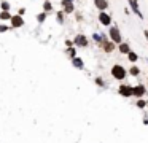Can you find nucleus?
I'll return each mask as SVG.
<instances>
[{"mask_svg": "<svg viewBox=\"0 0 148 143\" xmlns=\"http://www.w3.org/2000/svg\"><path fill=\"white\" fill-rule=\"evenodd\" d=\"M112 75H113V78H116V80H124L126 78V70H124V67H121V65H113Z\"/></svg>", "mask_w": 148, "mask_h": 143, "instance_id": "f257e3e1", "label": "nucleus"}, {"mask_svg": "<svg viewBox=\"0 0 148 143\" xmlns=\"http://www.w3.org/2000/svg\"><path fill=\"white\" fill-rule=\"evenodd\" d=\"M120 94L124 95V97H131L134 94V88L129 84H123V86H120Z\"/></svg>", "mask_w": 148, "mask_h": 143, "instance_id": "f03ea898", "label": "nucleus"}, {"mask_svg": "<svg viewBox=\"0 0 148 143\" xmlns=\"http://www.w3.org/2000/svg\"><path fill=\"white\" fill-rule=\"evenodd\" d=\"M110 37L115 43H120L121 41V34H120V29H118L116 26H113V27L110 29Z\"/></svg>", "mask_w": 148, "mask_h": 143, "instance_id": "7ed1b4c3", "label": "nucleus"}, {"mask_svg": "<svg viewBox=\"0 0 148 143\" xmlns=\"http://www.w3.org/2000/svg\"><path fill=\"white\" fill-rule=\"evenodd\" d=\"M11 26H13V27H22V26H24V19L21 18V14L11 18Z\"/></svg>", "mask_w": 148, "mask_h": 143, "instance_id": "20e7f679", "label": "nucleus"}, {"mask_svg": "<svg viewBox=\"0 0 148 143\" xmlns=\"http://www.w3.org/2000/svg\"><path fill=\"white\" fill-rule=\"evenodd\" d=\"M62 7H64V11L66 13H73V3H72V0H62Z\"/></svg>", "mask_w": 148, "mask_h": 143, "instance_id": "39448f33", "label": "nucleus"}, {"mask_svg": "<svg viewBox=\"0 0 148 143\" xmlns=\"http://www.w3.org/2000/svg\"><path fill=\"white\" fill-rule=\"evenodd\" d=\"M99 21H100V24H103V26H108V24H112V18L108 16L107 13H100L99 14Z\"/></svg>", "mask_w": 148, "mask_h": 143, "instance_id": "423d86ee", "label": "nucleus"}, {"mask_svg": "<svg viewBox=\"0 0 148 143\" xmlns=\"http://www.w3.org/2000/svg\"><path fill=\"white\" fill-rule=\"evenodd\" d=\"M75 45L76 46H88V40L84 35H76L75 37Z\"/></svg>", "mask_w": 148, "mask_h": 143, "instance_id": "0eeeda50", "label": "nucleus"}, {"mask_svg": "<svg viewBox=\"0 0 148 143\" xmlns=\"http://www.w3.org/2000/svg\"><path fill=\"white\" fill-rule=\"evenodd\" d=\"M94 5L97 7V10H107V7H108V2L107 0H94Z\"/></svg>", "mask_w": 148, "mask_h": 143, "instance_id": "6e6552de", "label": "nucleus"}, {"mask_svg": "<svg viewBox=\"0 0 148 143\" xmlns=\"http://www.w3.org/2000/svg\"><path fill=\"white\" fill-rule=\"evenodd\" d=\"M129 3H131V7H132V11H134L135 14H137L139 18H143L142 16V13H140V10H139V3H137V0H129Z\"/></svg>", "mask_w": 148, "mask_h": 143, "instance_id": "1a4fd4ad", "label": "nucleus"}, {"mask_svg": "<svg viewBox=\"0 0 148 143\" xmlns=\"http://www.w3.org/2000/svg\"><path fill=\"white\" fill-rule=\"evenodd\" d=\"M102 48H103V51H105V53H112V51L115 49V45L110 43V41H105V40H103V41H102Z\"/></svg>", "mask_w": 148, "mask_h": 143, "instance_id": "9d476101", "label": "nucleus"}, {"mask_svg": "<svg viewBox=\"0 0 148 143\" xmlns=\"http://www.w3.org/2000/svg\"><path fill=\"white\" fill-rule=\"evenodd\" d=\"M143 94H145V86L139 84V86H135V88H134V95H135V97H142Z\"/></svg>", "mask_w": 148, "mask_h": 143, "instance_id": "9b49d317", "label": "nucleus"}, {"mask_svg": "<svg viewBox=\"0 0 148 143\" xmlns=\"http://www.w3.org/2000/svg\"><path fill=\"white\" fill-rule=\"evenodd\" d=\"M73 65H75L76 68H83V61L81 59H78V57H73Z\"/></svg>", "mask_w": 148, "mask_h": 143, "instance_id": "f8f14e48", "label": "nucleus"}, {"mask_svg": "<svg viewBox=\"0 0 148 143\" xmlns=\"http://www.w3.org/2000/svg\"><path fill=\"white\" fill-rule=\"evenodd\" d=\"M11 18H13V16H11V14L10 13H8V11H2V13H0V19H11Z\"/></svg>", "mask_w": 148, "mask_h": 143, "instance_id": "ddd939ff", "label": "nucleus"}, {"mask_svg": "<svg viewBox=\"0 0 148 143\" xmlns=\"http://www.w3.org/2000/svg\"><path fill=\"white\" fill-rule=\"evenodd\" d=\"M120 51L121 53H129V45L128 43H121L120 45Z\"/></svg>", "mask_w": 148, "mask_h": 143, "instance_id": "4468645a", "label": "nucleus"}, {"mask_svg": "<svg viewBox=\"0 0 148 143\" xmlns=\"http://www.w3.org/2000/svg\"><path fill=\"white\" fill-rule=\"evenodd\" d=\"M129 73H131L132 76H137L139 73H140V70H139L137 67H131V70H129Z\"/></svg>", "mask_w": 148, "mask_h": 143, "instance_id": "2eb2a0df", "label": "nucleus"}, {"mask_svg": "<svg viewBox=\"0 0 148 143\" xmlns=\"http://www.w3.org/2000/svg\"><path fill=\"white\" fill-rule=\"evenodd\" d=\"M128 56H129V61H131V62H135V61H137V54H135V53L129 51Z\"/></svg>", "mask_w": 148, "mask_h": 143, "instance_id": "dca6fc26", "label": "nucleus"}, {"mask_svg": "<svg viewBox=\"0 0 148 143\" xmlns=\"http://www.w3.org/2000/svg\"><path fill=\"white\" fill-rule=\"evenodd\" d=\"M45 19H46V14H45V13H40V14L37 16V21H38V22H43Z\"/></svg>", "mask_w": 148, "mask_h": 143, "instance_id": "f3484780", "label": "nucleus"}, {"mask_svg": "<svg viewBox=\"0 0 148 143\" xmlns=\"http://www.w3.org/2000/svg\"><path fill=\"white\" fill-rule=\"evenodd\" d=\"M43 8H45V11H51V10H53V5L49 3V2H45V5H43Z\"/></svg>", "mask_w": 148, "mask_h": 143, "instance_id": "a211bd4d", "label": "nucleus"}, {"mask_svg": "<svg viewBox=\"0 0 148 143\" xmlns=\"http://www.w3.org/2000/svg\"><path fill=\"white\" fill-rule=\"evenodd\" d=\"M2 10L8 11L10 10V3H8V2H2Z\"/></svg>", "mask_w": 148, "mask_h": 143, "instance_id": "6ab92c4d", "label": "nucleus"}, {"mask_svg": "<svg viewBox=\"0 0 148 143\" xmlns=\"http://www.w3.org/2000/svg\"><path fill=\"white\" fill-rule=\"evenodd\" d=\"M57 19H59V22H64V14H62V13H57Z\"/></svg>", "mask_w": 148, "mask_h": 143, "instance_id": "aec40b11", "label": "nucleus"}, {"mask_svg": "<svg viewBox=\"0 0 148 143\" xmlns=\"http://www.w3.org/2000/svg\"><path fill=\"white\" fill-rule=\"evenodd\" d=\"M137 107H140V108H143V107H145V100H139V102H137Z\"/></svg>", "mask_w": 148, "mask_h": 143, "instance_id": "412c9836", "label": "nucleus"}, {"mask_svg": "<svg viewBox=\"0 0 148 143\" xmlns=\"http://www.w3.org/2000/svg\"><path fill=\"white\" fill-rule=\"evenodd\" d=\"M96 83H97L99 86H105V84H103V81H102V78H97V80H96Z\"/></svg>", "mask_w": 148, "mask_h": 143, "instance_id": "4be33fe9", "label": "nucleus"}, {"mask_svg": "<svg viewBox=\"0 0 148 143\" xmlns=\"http://www.w3.org/2000/svg\"><path fill=\"white\" fill-rule=\"evenodd\" d=\"M7 30H8L7 26H0V32H7Z\"/></svg>", "mask_w": 148, "mask_h": 143, "instance_id": "5701e85b", "label": "nucleus"}, {"mask_svg": "<svg viewBox=\"0 0 148 143\" xmlns=\"http://www.w3.org/2000/svg\"><path fill=\"white\" fill-rule=\"evenodd\" d=\"M145 37H147V40H148V30H147V32H145Z\"/></svg>", "mask_w": 148, "mask_h": 143, "instance_id": "b1692460", "label": "nucleus"}]
</instances>
